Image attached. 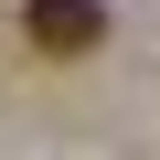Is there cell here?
<instances>
[{
	"instance_id": "1",
	"label": "cell",
	"mask_w": 160,
	"mask_h": 160,
	"mask_svg": "<svg viewBox=\"0 0 160 160\" xmlns=\"http://www.w3.org/2000/svg\"><path fill=\"white\" fill-rule=\"evenodd\" d=\"M22 32H32V53H96L107 11L96 0H22Z\"/></svg>"
}]
</instances>
